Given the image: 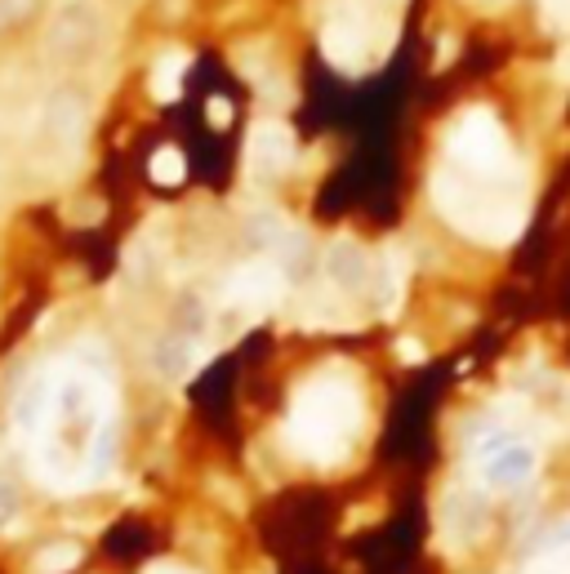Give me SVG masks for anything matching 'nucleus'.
Listing matches in <instances>:
<instances>
[{
    "mask_svg": "<svg viewBox=\"0 0 570 574\" xmlns=\"http://www.w3.org/2000/svg\"><path fill=\"white\" fill-rule=\"evenodd\" d=\"M76 561H80V548H76V543H54V548H45V552L36 556L32 574H67Z\"/></svg>",
    "mask_w": 570,
    "mask_h": 574,
    "instance_id": "nucleus-10",
    "label": "nucleus"
},
{
    "mask_svg": "<svg viewBox=\"0 0 570 574\" xmlns=\"http://www.w3.org/2000/svg\"><path fill=\"white\" fill-rule=\"evenodd\" d=\"M205 112H210V125H214V130H223V125L232 121V108H227V99H210V103H205Z\"/></svg>",
    "mask_w": 570,
    "mask_h": 574,
    "instance_id": "nucleus-12",
    "label": "nucleus"
},
{
    "mask_svg": "<svg viewBox=\"0 0 570 574\" xmlns=\"http://www.w3.org/2000/svg\"><path fill=\"white\" fill-rule=\"evenodd\" d=\"M223 294H227V303L246 307V312H272V307L286 299V277H281L277 263L255 259V263L236 268V272L227 277V290H223Z\"/></svg>",
    "mask_w": 570,
    "mask_h": 574,
    "instance_id": "nucleus-6",
    "label": "nucleus"
},
{
    "mask_svg": "<svg viewBox=\"0 0 570 574\" xmlns=\"http://www.w3.org/2000/svg\"><path fill=\"white\" fill-rule=\"evenodd\" d=\"M250 175H259V179H277V175H286L290 166H294V134L281 125V121H264V125H255L250 130Z\"/></svg>",
    "mask_w": 570,
    "mask_h": 574,
    "instance_id": "nucleus-7",
    "label": "nucleus"
},
{
    "mask_svg": "<svg viewBox=\"0 0 570 574\" xmlns=\"http://www.w3.org/2000/svg\"><path fill=\"white\" fill-rule=\"evenodd\" d=\"M477 476L495 489H513V485H526L539 468V454L526 437H513V432H495L477 446V459H472Z\"/></svg>",
    "mask_w": 570,
    "mask_h": 574,
    "instance_id": "nucleus-5",
    "label": "nucleus"
},
{
    "mask_svg": "<svg viewBox=\"0 0 570 574\" xmlns=\"http://www.w3.org/2000/svg\"><path fill=\"white\" fill-rule=\"evenodd\" d=\"M147 175L160 183V188H179L183 183V175H188V166H183V151L179 147H156L152 151V166H147Z\"/></svg>",
    "mask_w": 570,
    "mask_h": 574,
    "instance_id": "nucleus-9",
    "label": "nucleus"
},
{
    "mask_svg": "<svg viewBox=\"0 0 570 574\" xmlns=\"http://www.w3.org/2000/svg\"><path fill=\"white\" fill-rule=\"evenodd\" d=\"M183 71H188V54L183 49L160 54L156 67H152V99L156 103H175L179 90H183Z\"/></svg>",
    "mask_w": 570,
    "mask_h": 574,
    "instance_id": "nucleus-8",
    "label": "nucleus"
},
{
    "mask_svg": "<svg viewBox=\"0 0 570 574\" xmlns=\"http://www.w3.org/2000/svg\"><path fill=\"white\" fill-rule=\"evenodd\" d=\"M539 10L552 36H570V0H539Z\"/></svg>",
    "mask_w": 570,
    "mask_h": 574,
    "instance_id": "nucleus-11",
    "label": "nucleus"
},
{
    "mask_svg": "<svg viewBox=\"0 0 570 574\" xmlns=\"http://www.w3.org/2000/svg\"><path fill=\"white\" fill-rule=\"evenodd\" d=\"M396 352H401L405 361H424V348H420L415 339H401V344H396Z\"/></svg>",
    "mask_w": 570,
    "mask_h": 574,
    "instance_id": "nucleus-13",
    "label": "nucleus"
},
{
    "mask_svg": "<svg viewBox=\"0 0 570 574\" xmlns=\"http://www.w3.org/2000/svg\"><path fill=\"white\" fill-rule=\"evenodd\" d=\"M433 201L437 210L472 240L508 245L526 227V188L517 175H463L455 166H442L433 175Z\"/></svg>",
    "mask_w": 570,
    "mask_h": 574,
    "instance_id": "nucleus-2",
    "label": "nucleus"
},
{
    "mask_svg": "<svg viewBox=\"0 0 570 574\" xmlns=\"http://www.w3.org/2000/svg\"><path fill=\"white\" fill-rule=\"evenodd\" d=\"M147 574H197V570H183V565H170V561H166V565H152Z\"/></svg>",
    "mask_w": 570,
    "mask_h": 574,
    "instance_id": "nucleus-15",
    "label": "nucleus"
},
{
    "mask_svg": "<svg viewBox=\"0 0 570 574\" xmlns=\"http://www.w3.org/2000/svg\"><path fill=\"white\" fill-rule=\"evenodd\" d=\"M446 166H455L463 175H491V179L517 175L513 143H508L504 125L485 108H472V112L459 116V125L446 138Z\"/></svg>",
    "mask_w": 570,
    "mask_h": 574,
    "instance_id": "nucleus-3",
    "label": "nucleus"
},
{
    "mask_svg": "<svg viewBox=\"0 0 570 574\" xmlns=\"http://www.w3.org/2000/svg\"><path fill=\"white\" fill-rule=\"evenodd\" d=\"M14 517V499H10V489H0V526H5Z\"/></svg>",
    "mask_w": 570,
    "mask_h": 574,
    "instance_id": "nucleus-14",
    "label": "nucleus"
},
{
    "mask_svg": "<svg viewBox=\"0 0 570 574\" xmlns=\"http://www.w3.org/2000/svg\"><path fill=\"white\" fill-rule=\"evenodd\" d=\"M321 49L339 71H366L370 63H379L375 54V19H370V5H357V0H344L335 10V19L325 23L321 32Z\"/></svg>",
    "mask_w": 570,
    "mask_h": 574,
    "instance_id": "nucleus-4",
    "label": "nucleus"
},
{
    "mask_svg": "<svg viewBox=\"0 0 570 574\" xmlns=\"http://www.w3.org/2000/svg\"><path fill=\"white\" fill-rule=\"evenodd\" d=\"M361 419H366V405H361V387L353 383V374L321 370L299 387V396L290 405L286 446L312 463H339L357 446Z\"/></svg>",
    "mask_w": 570,
    "mask_h": 574,
    "instance_id": "nucleus-1",
    "label": "nucleus"
}]
</instances>
